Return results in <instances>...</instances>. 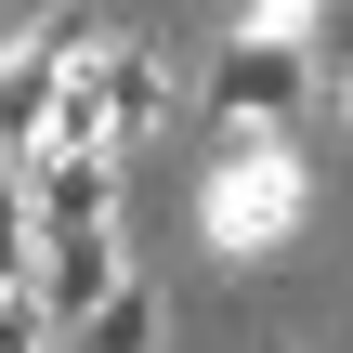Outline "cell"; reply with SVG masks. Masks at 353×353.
Masks as SVG:
<instances>
[{"label":"cell","instance_id":"cell-4","mask_svg":"<svg viewBox=\"0 0 353 353\" xmlns=\"http://www.w3.org/2000/svg\"><path fill=\"white\" fill-rule=\"evenodd\" d=\"M26 196H39V236H105V223H118V157L39 144V157H26Z\"/></svg>","mask_w":353,"mask_h":353},{"label":"cell","instance_id":"cell-3","mask_svg":"<svg viewBox=\"0 0 353 353\" xmlns=\"http://www.w3.org/2000/svg\"><path fill=\"white\" fill-rule=\"evenodd\" d=\"M118 288H131L118 223H105V236H39V314H52V341H65V327H92Z\"/></svg>","mask_w":353,"mask_h":353},{"label":"cell","instance_id":"cell-6","mask_svg":"<svg viewBox=\"0 0 353 353\" xmlns=\"http://www.w3.org/2000/svg\"><path fill=\"white\" fill-rule=\"evenodd\" d=\"M157 341H170V301H157L144 275H131V288H118L92 327H65V353H157Z\"/></svg>","mask_w":353,"mask_h":353},{"label":"cell","instance_id":"cell-5","mask_svg":"<svg viewBox=\"0 0 353 353\" xmlns=\"http://www.w3.org/2000/svg\"><path fill=\"white\" fill-rule=\"evenodd\" d=\"M157 118H170V52L157 39H118L105 52V144L131 157V144H157Z\"/></svg>","mask_w":353,"mask_h":353},{"label":"cell","instance_id":"cell-8","mask_svg":"<svg viewBox=\"0 0 353 353\" xmlns=\"http://www.w3.org/2000/svg\"><path fill=\"white\" fill-rule=\"evenodd\" d=\"M52 353H65V341H52Z\"/></svg>","mask_w":353,"mask_h":353},{"label":"cell","instance_id":"cell-2","mask_svg":"<svg viewBox=\"0 0 353 353\" xmlns=\"http://www.w3.org/2000/svg\"><path fill=\"white\" fill-rule=\"evenodd\" d=\"M288 210H301V183H288V131H236L223 170H210V196H196L210 249H262V236H288Z\"/></svg>","mask_w":353,"mask_h":353},{"label":"cell","instance_id":"cell-1","mask_svg":"<svg viewBox=\"0 0 353 353\" xmlns=\"http://www.w3.org/2000/svg\"><path fill=\"white\" fill-rule=\"evenodd\" d=\"M301 105H314V52H301V39L249 26V39L210 52V131H288Z\"/></svg>","mask_w":353,"mask_h":353},{"label":"cell","instance_id":"cell-7","mask_svg":"<svg viewBox=\"0 0 353 353\" xmlns=\"http://www.w3.org/2000/svg\"><path fill=\"white\" fill-rule=\"evenodd\" d=\"M262 353H314V341H262Z\"/></svg>","mask_w":353,"mask_h":353}]
</instances>
